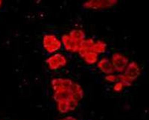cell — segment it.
<instances>
[{
  "instance_id": "obj_1",
  "label": "cell",
  "mask_w": 149,
  "mask_h": 120,
  "mask_svg": "<svg viewBox=\"0 0 149 120\" xmlns=\"http://www.w3.org/2000/svg\"><path fill=\"white\" fill-rule=\"evenodd\" d=\"M43 43L45 48L50 53L57 50L61 46L60 42L53 35L45 36L44 38Z\"/></svg>"
},
{
  "instance_id": "obj_2",
  "label": "cell",
  "mask_w": 149,
  "mask_h": 120,
  "mask_svg": "<svg viewBox=\"0 0 149 120\" xmlns=\"http://www.w3.org/2000/svg\"><path fill=\"white\" fill-rule=\"evenodd\" d=\"M117 2L116 0H91L87 1L84 4L86 8L93 9L108 7L111 6Z\"/></svg>"
},
{
  "instance_id": "obj_3",
  "label": "cell",
  "mask_w": 149,
  "mask_h": 120,
  "mask_svg": "<svg viewBox=\"0 0 149 120\" xmlns=\"http://www.w3.org/2000/svg\"><path fill=\"white\" fill-rule=\"evenodd\" d=\"M62 40L67 50L73 52L78 51L81 42L77 41L70 35L63 36Z\"/></svg>"
},
{
  "instance_id": "obj_4",
  "label": "cell",
  "mask_w": 149,
  "mask_h": 120,
  "mask_svg": "<svg viewBox=\"0 0 149 120\" xmlns=\"http://www.w3.org/2000/svg\"><path fill=\"white\" fill-rule=\"evenodd\" d=\"M112 61L116 67L124 68L128 61L127 59L118 53H115L112 56Z\"/></svg>"
},
{
  "instance_id": "obj_5",
  "label": "cell",
  "mask_w": 149,
  "mask_h": 120,
  "mask_svg": "<svg viewBox=\"0 0 149 120\" xmlns=\"http://www.w3.org/2000/svg\"><path fill=\"white\" fill-rule=\"evenodd\" d=\"M106 45L102 41H98L94 43L92 47V51L97 54L103 52L105 50Z\"/></svg>"
},
{
  "instance_id": "obj_6",
  "label": "cell",
  "mask_w": 149,
  "mask_h": 120,
  "mask_svg": "<svg viewBox=\"0 0 149 120\" xmlns=\"http://www.w3.org/2000/svg\"><path fill=\"white\" fill-rule=\"evenodd\" d=\"M70 36L79 42L82 41L84 37V32L80 30H73L71 32Z\"/></svg>"
},
{
  "instance_id": "obj_7",
  "label": "cell",
  "mask_w": 149,
  "mask_h": 120,
  "mask_svg": "<svg viewBox=\"0 0 149 120\" xmlns=\"http://www.w3.org/2000/svg\"><path fill=\"white\" fill-rule=\"evenodd\" d=\"M97 57V54L93 51L87 53L84 57L87 61L91 63H93L96 61Z\"/></svg>"
}]
</instances>
